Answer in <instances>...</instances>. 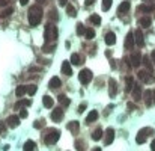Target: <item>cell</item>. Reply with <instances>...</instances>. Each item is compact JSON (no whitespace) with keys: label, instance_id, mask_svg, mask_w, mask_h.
<instances>
[{"label":"cell","instance_id":"6da1fadb","mask_svg":"<svg viewBox=\"0 0 155 151\" xmlns=\"http://www.w3.org/2000/svg\"><path fill=\"white\" fill-rule=\"evenodd\" d=\"M42 15H44V12H42V8L39 5H33L30 9H29V24L30 26H38V24L41 23L42 20Z\"/></svg>","mask_w":155,"mask_h":151},{"label":"cell","instance_id":"f1b7e54d","mask_svg":"<svg viewBox=\"0 0 155 151\" xmlns=\"http://www.w3.org/2000/svg\"><path fill=\"white\" fill-rule=\"evenodd\" d=\"M71 62L74 65H81V58H80V55L79 53H72L71 55Z\"/></svg>","mask_w":155,"mask_h":151},{"label":"cell","instance_id":"4fadbf2b","mask_svg":"<svg viewBox=\"0 0 155 151\" xmlns=\"http://www.w3.org/2000/svg\"><path fill=\"white\" fill-rule=\"evenodd\" d=\"M116 92H118V85H116V80L114 79H110L109 80V95L110 97H114Z\"/></svg>","mask_w":155,"mask_h":151},{"label":"cell","instance_id":"5b68a950","mask_svg":"<svg viewBox=\"0 0 155 151\" xmlns=\"http://www.w3.org/2000/svg\"><path fill=\"white\" fill-rule=\"evenodd\" d=\"M151 133H152V129H141V130L137 133V136H136V142H137V144L146 142L148 134H151Z\"/></svg>","mask_w":155,"mask_h":151},{"label":"cell","instance_id":"52a82bcc","mask_svg":"<svg viewBox=\"0 0 155 151\" xmlns=\"http://www.w3.org/2000/svg\"><path fill=\"white\" fill-rule=\"evenodd\" d=\"M131 95H133L134 101H140L141 97H143V91H141V86L140 85H134L133 91H131Z\"/></svg>","mask_w":155,"mask_h":151},{"label":"cell","instance_id":"3957f363","mask_svg":"<svg viewBox=\"0 0 155 151\" xmlns=\"http://www.w3.org/2000/svg\"><path fill=\"white\" fill-rule=\"evenodd\" d=\"M44 36H45V41H56L57 36H59V30L56 26H53V24H48V26H45V32H44Z\"/></svg>","mask_w":155,"mask_h":151},{"label":"cell","instance_id":"681fc988","mask_svg":"<svg viewBox=\"0 0 155 151\" xmlns=\"http://www.w3.org/2000/svg\"><path fill=\"white\" fill-rule=\"evenodd\" d=\"M151 150H152V151H155V139H154V141H152V144H151Z\"/></svg>","mask_w":155,"mask_h":151},{"label":"cell","instance_id":"1f68e13d","mask_svg":"<svg viewBox=\"0 0 155 151\" xmlns=\"http://www.w3.org/2000/svg\"><path fill=\"white\" fill-rule=\"evenodd\" d=\"M24 151H35V142L33 141H27L24 144Z\"/></svg>","mask_w":155,"mask_h":151},{"label":"cell","instance_id":"ba28073f","mask_svg":"<svg viewBox=\"0 0 155 151\" xmlns=\"http://www.w3.org/2000/svg\"><path fill=\"white\" fill-rule=\"evenodd\" d=\"M130 8H131V3L128 2V0H125V2H122L121 5H119V8H118V15L121 17V15H125L128 11H130Z\"/></svg>","mask_w":155,"mask_h":151},{"label":"cell","instance_id":"4dcf8cb0","mask_svg":"<svg viewBox=\"0 0 155 151\" xmlns=\"http://www.w3.org/2000/svg\"><path fill=\"white\" fill-rule=\"evenodd\" d=\"M141 62H143V64L148 67V71H152V70H154V64L151 62V59H149L148 56H145L143 59H141Z\"/></svg>","mask_w":155,"mask_h":151},{"label":"cell","instance_id":"f546056e","mask_svg":"<svg viewBox=\"0 0 155 151\" xmlns=\"http://www.w3.org/2000/svg\"><path fill=\"white\" fill-rule=\"evenodd\" d=\"M89 21L92 23V24H95V26H99V24H101V17L96 15V14H92V15L89 17Z\"/></svg>","mask_w":155,"mask_h":151},{"label":"cell","instance_id":"836d02e7","mask_svg":"<svg viewBox=\"0 0 155 151\" xmlns=\"http://www.w3.org/2000/svg\"><path fill=\"white\" fill-rule=\"evenodd\" d=\"M101 137H102V130H101V129H96V130L92 133V139H94V141H99Z\"/></svg>","mask_w":155,"mask_h":151},{"label":"cell","instance_id":"c3c4849f","mask_svg":"<svg viewBox=\"0 0 155 151\" xmlns=\"http://www.w3.org/2000/svg\"><path fill=\"white\" fill-rule=\"evenodd\" d=\"M151 59H152V64H154V67H155V52L151 53Z\"/></svg>","mask_w":155,"mask_h":151},{"label":"cell","instance_id":"7402d4cb","mask_svg":"<svg viewBox=\"0 0 155 151\" xmlns=\"http://www.w3.org/2000/svg\"><path fill=\"white\" fill-rule=\"evenodd\" d=\"M79 129H80L79 121H72V122H69V124H68V130H69V132H72V133H79Z\"/></svg>","mask_w":155,"mask_h":151},{"label":"cell","instance_id":"7c38bea8","mask_svg":"<svg viewBox=\"0 0 155 151\" xmlns=\"http://www.w3.org/2000/svg\"><path fill=\"white\" fill-rule=\"evenodd\" d=\"M62 118H63V110H62V107H57V109H54L53 112H51V119H53L54 122H60Z\"/></svg>","mask_w":155,"mask_h":151},{"label":"cell","instance_id":"ffe728a7","mask_svg":"<svg viewBox=\"0 0 155 151\" xmlns=\"http://www.w3.org/2000/svg\"><path fill=\"white\" fill-rule=\"evenodd\" d=\"M98 116H99V115H98V112H96V110L89 112V115L86 116V122H87V124H92L94 121H96V119H98Z\"/></svg>","mask_w":155,"mask_h":151},{"label":"cell","instance_id":"74e56055","mask_svg":"<svg viewBox=\"0 0 155 151\" xmlns=\"http://www.w3.org/2000/svg\"><path fill=\"white\" fill-rule=\"evenodd\" d=\"M12 12H14V9H12V8H6V9L2 12V14H0V17H2V18H5V17H9V15L12 14Z\"/></svg>","mask_w":155,"mask_h":151},{"label":"cell","instance_id":"8d00e7d4","mask_svg":"<svg viewBox=\"0 0 155 151\" xmlns=\"http://www.w3.org/2000/svg\"><path fill=\"white\" fill-rule=\"evenodd\" d=\"M33 127H35V129H42V127H45V121H44V119L35 121V122H33Z\"/></svg>","mask_w":155,"mask_h":151},{"label":"cell","instance_id":"d6986e66","mask_svg":"<svg viewBox=\"0 0 155 151\" xmlns=\"http://www.w3.org/2000/svg\"><path fill=\"white\" fill-rule=\"evenodd\" d=\"M139 79L141 82H149L151 80V71H145V70L139 71Z\"/></svg>","mask_w":155,"mask_h":151},{"label":"cell","instance_id":"d6a6232c","mask_svg":"<svg viewBox=\"0 0 155 151\" xmlns=\"http://www.w3.org/2000/svg\"><path fill=\"white\" fill-rule=\"evenodd\" d=\"M84 36L87 38V40H94V36H95V30H94L92 27L86 29V30H84Z\"/></svg>","mask_w":155,"mask_h":151},{"label":"cell","instance_id":"5bb4252c","mask_svg":"<svg viewBox=\"0 0 155 151\" xmlns=\"http://www.w3.org/2000/svg\"><path fill=\"white\" fill-rule=\"evenodd\" d=\"M62 73L65 74V76H71L72 74V68H71L69 60H63L62 62Z\"/></svg>","mask_w":155,"mask_h":151},{"label":"cell","instance_id":"d590c367","mask_svg":"<svg viewBox=\"0 0 155 151\" xmlns=\"http://www.w3.org/2000/svg\"><path fill=\"white\" fill-rule=\"evenodd\" d=\"M66 12H68V15H69V17H75V15H77L75 8L71 6V5H66Z\"/></svg>","mask_w":155,"mask_h":151},{"label":"cell","instance_id":"db71d44e","mask_svg":"<svg viewBox=\"0 0 155 151\" xmlns=\"http://www.w3.org/2000/svg\"><path fill=\"white\" fill-rule=\"evenodd\" d=\"M152 95H154V97H152V98H154V103H155V89H154V91H152Z\"/></svg>","mask_w":155,"mask_h":151},{"label":"cell","instance_id":"2e32d148","mask_svg":"<svg viewBox=\"0 0 155 151\" xmlns=\"http://www.w3.org/2000/svg\"><path fill=\"white\" fill-rule=\"evenodd\" d=\"M57 101H59V104H60L62 107H68V106L71 104V100H69L66 95H59V97H57Z\"/></svg>","mask_w":155,"mask_h":151},{"label":"cell","instance_id":"ab89813d","mask_svg":"<svg viewBox=\"0 0 155 151\" xmlns=\"http://www.w3.org/2000/svg\"><path fill=\"white\" fill-rule=\"evenodd\" d=\"M36 89H38L36 85H29V86H27V94H29V95H33V94L36 92Z\"/></svg>","mask_w":155,"mask_h":151},{"label":"cell","instance_id":"e0dca14e","mask_svg":"<svg viewBox=\"0 0 155 151\" xmlns=\"http://www.w3.org/2000/svg\"><path fill=\"white\" fill-rule=\"evenodd\" d=\"M113 141H114V130L113 129H109L106 132V145L113 144Z\"/></svg>","mask_w":155,"mask_h":151},{"label":"cell","instance_id":"9a60e30c","mask_svg":"<svg viewBox=\"0 0 155 151\" xmlns=\"http://www.w3.org/2000/svg\"><path fill=\"white\" fill-rule=\"evenodd\" d=\"M104 41H106L107 45L116 44V35H114V32H107V33H106V38H104Z\"/></svg>","mask_w":155,"mask_h":151},{"label":"cell","instance_id":"4316f807","mask_svg":"<svg viewBox=\"0 0 155 151\" xmlns=\"http://www.w3.org/2000/svg\"><path fill=\"white\" fill-rule=\"evenodd\" d=\"M24 94H27V86H24V85H20L17 89H15V95L17 97H23Z\"/></svg>","mask_w":155,"mask_h":151},{"label":"cell","instance_id":"7a4b0ae2","mask_svg":"<svg viewBox=\"0 0 155 151\" xmlns=\"http://www.w3.org/2000/svg\"><path fill=\"white\" fill-rule=\"evenodd\" d=\"M60 139V132L57 129H48L47 134L44 136V142L47 145H54Z\"/></svg>","mask_w":155,"mask_h":151},{"label":"cell","instance_id":"b9f144b4","mask_svg":"<svg viewBox=\"0 0 155 151\" xmlns=\"http://www.w3.org/2000/svg\"><path fill=\"white\" fill-rule=\"evenodd\" d=\"M50 18H51V20H54V21L59 20V15H57V11H56V9H51V12H50Z\"/></svg>","mask_w":155,"mask_h":151},{"label":"cell","instance_id":"44dd1931","mask_svg":"<svg viewBox=\"0 0 155 151\" xmlns=\"http://www.w3.org/2000/svg\"><path fill=\"white\" fill-rule=\"evenodd\" d=\"M48 85H50L51 89H56V88H59V86L62 85V82H60V79H59V77H56V76H54V77H51V79H50Z\"/></svg>","mask_w":155,"mask_h":151},{"label":"cell","instance_id":"8fae6325","mask_svg":"<svg viewBox=\"0 0 155 151\" xmlns=\"http://www.w3.org/2000/svg\"><path fill=\"white\" fill-rule=\"evenodd\" d=\"M134 44H136V40H134V33L133 32H128V35H126V38H125V48H133L134 47Z\"/></svg>","mask_w":155,"mask_h":151},{"label":"cell","instance_id":"60d3db41","mask_svg":"<svg viewBox=\"0 0 155 151\" xmlns=\"http://www.w3.org/2000/svg\"><path fill=\"white\" fill-rule=\"evenodd\" d=\"M84 26H83V24L81 23H79V24H77V35H84Z\"/></svg>","mask_w":155,"mask_h":151},{"label":"cell","instance_id":"277c9868","mask_svg":"<svg viewBox=\"0 0 155 151\" xmlns=\"http://www.w3.org/2000/svg\"><path fill=\"white\" fill-rule=\"evenodd\" d=\"M92 77H94L92 71L87 70V68H84V70H81V71L79 73V80H80L83 85H87L90 80H92Z\"/></svg>","mask_w":155,"mask_h":151},{"label":"cell","instance_id":"cb8c5ba5","mask_svg":"<svg viewBox=\"0 0 155 151\" xmlns=\"http://www.w3.org/2000/svg\"><path fill=\"white\" fill-rule=\"evenodd\" d=\"M151 23H152V21H151L149 17H141V18L139 20V24H140L141 27H145V29H148V27L151 26Z\"/></svg>","mask_w":155,"mask_h":151},{"label":"cell","instance_id":"11a10c76","mask_svg":"<svg viewBox=\"0 0 155 151\" xmlns=\"http://www.w3.org/2000/svg\"><path fill=\"white\" fill-rule=\"evenodd\" d=\"M92 151H101V148H94Z\"/></svg>","mask_w":155,"mask_h":151},{"label":"cell","instance_id":"7dc6e473","mask_svg":"<svg viewBox=\"0 0 155 151\" xmlns=\"http://www.w3.org/2000/svg\"><path fill=\"white\" fill-rule=\"evenodd\" d=\"M134 109H136V106H134L133 103H128V110L131 112V110H134Z\"/></svg>","mask_w":155,"mask_h":151},{"label":"cell","instance_id":"f6af8a7d","mask_svg":"<svg viewBox=\"0 0 155 151\" xmlns=\"http://www.w3.org/2000/svg\"><path fill=\"white\" fill-rule=\"evenodd\" d=\"M84 109H86V103H81V104L79 106V112H80V113H83V110H84Z\"/></svg>","mask_w":155,"mask_h":151},{"label":"cell","instance_id":"7bdbcfd3","mask_svg":"<svg viewBox=\"0 0 155 151\" xmlns=\"http://www.w3.org/2000/svg\"><path fill=\"white\" fill-rule=\"evenodd\" d=\"M27 115H29V113H27V110H26V109H21L20 110V118H27Z\"/></svg>","mask_w":155,"mask_h":151},{"label":"cell","instance_id":"f35d334b","mask_svg":"<svg viewBox=\"0 0 155 151\" xmlns=\"http://www.w3.org/2000/svg\"><path fill=\"white\" fill-rule=\"evenodd\" d=\"M84 147H86V144H84L83 141H80V139H79V141H75V148L79 150V151H83Z\"/></svg>","mask_w":155,"mask_h":151},{"label":"cell","instance_id":"e575fe53","mask_svg":"<svg viewBox=\"0 0 155 151\" xmlns=\"http://www.w3.org/2000/svg\"><path fill=\"white\" fill-rule=\"evenodd\" d=\"M113 5V0H102V11H109Z\"/></svg>","mask_w":155,"mask_h":151},{"label":"cell","instance_id":"603a6c76","mask_svg":"<svg viewBox=\"0 0 155 151\" xmlns=\"http://www.w3.org/2000/svg\"><path fill=\"white\" fill-rule=\"evenodd\" d=\"M143 97H145V101H146V104H148V106H151V104L154 103L152 91H151V89H146V91H145V94H143Z\"/></svg>","mask_w":155,"mask_h":151},{"label":"cell","instance_id":"83f0119b","mask_svg":"<svg viewBox=\"0 0 155 151\" xmlns=\"http://www.w3.org/2000/svg\"><path fill=\"white\" fill-rule=\"evenodd\" d=\"M30 100H18V101L15 103V109H20V107H26V106H30Z\"/></svg>","mask_w":155,"mask_h":151},{"label":"cell","instance_id":"484cf974","mask_svg":"<svg viewBox=\"0 0 155 151\" xmlns=\"http://www.w3.org/2000/svg\"><path fill=\"white\" fill-rule=\"evenodd\" d=\"M154 9H155L154 5H149V6H148V5H140V6H139V11H141L143 14H149V12H152Z\"/></svg>","mask_w":155,"mask_h":151},{"label":"cell","instance_id":"bcb514c9","mask_svg":"<svg viewBox=\"0 0 155 151\" xmlns=\"http://www.w3.org/2000/svg\"><path fill=\"white\" fill-rule=\"evenodd\" d=\"M68 5V0H59V6H66Z\"/></svg>","mask_w":155,"mask_h":151},{"label":"cell","instance_id":"816d5d0a","mask_svg":"<svg viewBox=\"0 0 155 151\" xmlns=\"http://www.w3.org/2000/svg\"><path fill=\"white\" fill-rule=\"evenodd\" d=\"M27 2H29V0H20V3L24 6V5H27Z\"/></svg>","mask_w":155,"mask_h":151},{"label":"cell","instance_id":"ac0fdd59","mask_svg":"<svg viewBox=\"0 0 155 151\" xmlns=\"http://www.w3.org/2000/svg\"><path fill=\"white\" fill-rule=\"evenodd\" d=\"M125 82H126L125 91H126V92H131V91H133V88H134V79H133V76H126Z\"/></svg>","mask_w":155,"mask_h":151},{"label":"cell","instance_id":"30bf717a","mask_svg":"<svg viewBox=\"0 0 155 151\" xmlns=\"http://www.w3.org/2000/svg\"><path fill=\"white\" fill-rule=\"evenodd\" d=\"M6 124L9 125L11 129L18 127V125H20V116H17V115H11V116L6 119Z\"/></svg>","mask_w":155,"mask_h":151},{"label":"cell","instance_id":"8992f818","mask_svg":"<svg viewBox=\"0 0 155 151\" xmlns=\"http://www.w3.org/2000/svg\"><path fill=\"white\" fill-rule=\"evenodd\" d=\"M141 59H143V56H141V53L140 52H134L131 56H130V65L131 67H140V64H141Z\"/></svg>","mask_w":155,"mask_h":151},{"label":"cell","instance_id":"9c48e42d","mask_svg":"<svg viewBox=\"0 0 155 151\" xmlns=\"http://www.w3.org/2000/svg\"><path fill=\"white\" fill-rule=\"evenodd\" d=\"M134 40H136V44L139 47H143L145 45V38H143V32H141L140 29H137L134 32Z\"/></svg>","mask_w":155,"mask_h":151},{"label":"cell","instance_id":"f907efd6","mask_svg":"<svg viewBox=\"0 0 155 151\" xmlns=\"http://www.w3.org/2000/svg\"><path fill=\"white\" fill-rule=\"evenodd\" d=\"M3 130H5V124L0 122V132H3Z\"/></svg>","mask_w":155,"mask_h":151},{"label":"cell","instance_id":"d4e9b609","mask_svg":"<svg viewBox=\"0 0 155 151\" xmlns=\"http://www.w3.org/2000/svg\"><path fill=\"white\" fill-rule=\"evenodd\" d=\"M42 104H44L45 107H53L54 101H53V98H51L50 95H44V97H42Z\"/></svg>","mask_w":155,"mask_h":151},{"label":"cell","instance_id":"f5cc1de1","mask_svg":"<svg viewBox=\"0 0 155 151\" xmlns=\"http://www.w3.org/2000/svg\"><path fill=\"white\" fill-rule=\"evenodd\" d=\"M8 2H6V0H0V5H2V6H5Z\"/></svg>","mask_w":155,"mask_h":151},{"label":"cell","instance_id":"ee69618b","mask_svg":"<svg viewBox=\"0 0 155 151\" xmlns=\"http://www.w3.org/2000/svg\"><path fill=\"white\" fill-rule=\"evenodd\" d=\"M94 3H95V0H84V5L86 6H92Z\"/></svg>","mask_w":155,"mask_h":151}]
</instances>
